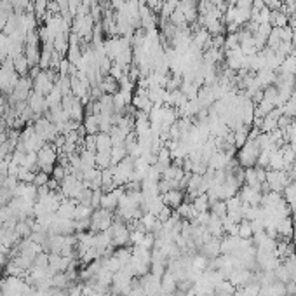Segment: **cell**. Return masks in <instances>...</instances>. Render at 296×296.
Masks as SVG:
<instances>
[{"instance_id":"6da1fadb","label":"cell","mask_w":296,"mask_h":296,"mask_svg":"<svg viewBox=\"0 0 296 296\" xmlns=\"http://www.w3.org/2000/svg\"><path fill=\"white\" fill-rule=\"evenodd\" d=\"M262 153V148L258 145V140H248L244 147L239 148L237 151V164L242 165L244 169L248 167H255L258 157Z\"/></svg>"},{"instance_id":"7a4b0ae2","label":"cell","mask_w":296,"mask_h":296,"mask_svg":"<svg viewBox=\"0 0 296 296\" xmlns=\"http://www.w3.org/2000/svg\"><path fill=\"white\" fill-rule=\"evenodd\" d=\"M59 160V151L52 143H45L40 150L37 151V164H38V171H44L47 174H51L54 165Z\"/></svg>"},{"instance_id":"3957f363","label":"cell","mask_w":296,"mask_h":296,"mask_svg":"<svg viewBox=\"0 0 296 296\" xmlns=\"http://www.w3.org/2000/svg\"><path fill=\"white\" fill-rule=\"evenodd\" d=\"M108 234L112 237V246L114 248H124V246L131 244V232H129L128 225L122 220L115 218L112 227L108 228Z\"/></svg>"},{"instance_id":"277c9868","label":"cell","mask_w":296,"mask_h":296,"mask_svg":"<svg viewBox=\"0 0 296 296\" xmlns=\"http://www.w3.org/2000/svg\"><path fill=\"white\" fill-rule=\"evenodd\" d=\"M114 213L112 211H107L103 209V207H98V209L93 211V214H91V228L89 230L93 232V234H98V232H107L108 228L112 227V223H114Z\"/></svg>"},{"instance_id":"5b68a950","label":"cell","mask_w":296,"mask_h":296,"mask_svg":"<svg viewBox=\"0 0 296 296\" xmlns=\"http://www.w3.org/2000/svg\"><path fill=\"white\" fill-rule=\"evenodd\" d=\"M265 183L269 185L270 192L283 193L286 186L291 183V176L288 171H274V169H267V179Z\"/></svg>"},{"instance_id":"8992f818","label":"cell","mask_w":296,"mask_h":296,"mask_svg":"<svg viewBox=\"0 0 296 296\" xmlns=\"http://www.w3.org/2000/svg\"><path fill=\"white\" fill-rule=\"evenodd\" d=\"M28 107H30V110L35 114V117H40L42 114H45V112H49L47 105H45V96L44 94H38L35 93V91H31L30 98H28Z\"/></svg>"},{"instance_id":"52a82bcc","label":"cell","mask_w":296,"mask_h":296,"mask_svg":"<svg viewBox=\"0 0 296 296\" xmlns=\"http://www.w3.org/2000/svg\"><path fill=\"white\" fill-rule=\"evenodd\" d=\"M160 197H162L164 206L171 207V209H176L179 204L185 202V192L179 188H172V190H169V192L160 193Z\"/></svg>"},{"instance_id":"ba28073f","label":"cell","mask_w":296,"mask_h":296,"mask_svg":"<svg viewBox=\"0 0 296 296\" xmlns=\"http://www.w3.org/2000/svg\"><path fill=\"white\" fill-rule=\"evenodd\" d=\"M199 251H200V255L206 256L207 260L218 258V256L221 255V251H220V239H216V237L207 239V241L199 248Z\"/></svg>"},{"instance_id":"9c48e42d","label":"cell","mask_w":296,"mask_h":296,"mask_svg":"<svg viewBox=\"0 0 296 296\" xmlns=\"http://www.w3.org/2000/svg\"><path fill=\"white\" fill-rule=\"evenodd\" d=\"M293 232H295V225L290 218H283V220L277 223V235L281 237V241H293Z\"/></svg>"},{"instance_id":"30bf717a","label":"cell","mask_w":296,"mask_h":296,"mask_svg":"<svg viewBox=\"0 0 296 296\" xmlns=\"http://www.w3.org/2000/svg\"><path fill=\"white\" fill-rule=\"evenodd\" d=\"M77 200L73 199H63V202L59 204L58 211H56V214H58L59 218H66V220H73V214H75V207H77Z\"/></svg>"},{"instance_id":"8fae6325","label":"cell","mask_w":296,"mask_h":296,"mask_svg":"<svg viewBox=\"0 0 296 296\" xmlns=\"http://www.w3.org/2000/svg\"><path fill=\"white\" fill-rule=\"evenodd\" d=\"M176 290H178V279H176L169 270H165L160 279V291L164 295H171V293H176Z\"/></svg>"},{"instance_id":"7c38bea8","label":"cell","mask_w":296,"mask_h":296,"mask_svg":"<svg viewBox=\"0 0 296 296\" xmlns=\"http://www.w3.org/2000/svg\"><path fill=\"white\" fill-rule=\"evenodd\" d=\"M98 87H100L101 93H103V94H110V96H114L115 93H119V91H121V84H119L112 75L103 77Z\"/></svg>"},{"instance_id":"4fadbf2b","label":"cell","mask_w":296,"mask_h":296,"mask_svg":"<svg viewBox=\"0 0 296 296\" xmlns=\"http://www.w3.org/2000/svg\"><path fill=\"white\" fill-rule=\"evenodd\" d=\"M185 174H186V172H185V169H183V165H178V164H174V162H172V164L169 165V167L165 169L164 172H162V178L169 179V181H178L179 183Z\"/></svg>"},{"instance_id":"5bb4252c","label":"cell","mask_w":296,"mask_h":296,"mask_svg":"<svg viewBox=\"0 0 296 296\" xmlns=\"http://www.w3.org/2000/svg\"><path fill=\"white\" fill-rule=\"evenodd\" d=\"M61 101H63V93L59 91V87L54 84L52 91L47 94V96H45V105H47L49 110H54V108L61 107Z\"/></svg>"},{"instance_id":"9a60e30c","label":"cell","mask_w":296,"mask_h":296,"mask_svg":"<svg viewBox=\"0 0 296 296\" xmlns=\"http://www.w3.org/2000/svg\"><path fill=\"white\" fill-rule=\"evenodd\" d=\"M114 142L110 133H98L96 135V151H112Z\"/></svg>"},{"instance_id":"2e32d148","label":"cell","mask_w":296,"mask_h":296,"mask_svg":"<svg viewBox=\"0 0 296 296\" xmlns=\"http://www.w3.org/2000/svg\"><path fill=\"white\" fill-rule=\"evenodd\" d=\"M82 128L86 131V135H98L100 133V121L98 115H86L82 121Z\"/></svg>"},{"instance_id":"e0dca14e","label":"cell","mask_w":296,"mask_h":296,"mask_svg":"<svg viewBox=\"0 0 296 296\" xmlns=\"http://www.w3.org/2000/svg\"><path fill=\"white\" fill-rule=\"evenodd\" d=\"M70 284H72V281L68 279L66 272H56V274H52V277H51V288H54V290H66Z\"/></svg>"},{"instance_id":"ac0fdd59","label":"cell","mask_w":296,"mask_h":296,"mask_svg":"<svg viewBox=\"0 0 296 296\" xmlns=\"http://www.w3.org/2000/svg\"><path fill=\"white\" fill-rule=\"evenodd\" d=\"M193 206V209L197 211V213H206V211H209V206H211V200L209 197H207V193H200V195H197L195 199L190 200Z\"/></svg>"},{"instance_id":"d6986e66","label":"cell","mask_w":296,"mask_h":296,"mask_svg":"<svg viewBox=\"0 0 296 296\" xmlns=\"http://www.w3.org/2000/svg\"><path fill=\"white\" fill-rule=\"evenodd\" d=\"M270 24L274 28H284L290 24V16L284 10H272V17H270Z\"/></svg>"},{"instance_id":"ffe728a7","label":"cell","mask_w":296,"mask_h":296,"mask_svg":"<svg viewBox=\"0 0 296 296\" xmlns=\"http://www.w3.org/2000/svg\"><path fill=\"white\" fill-rule=\"evenodd\" d=\"M279 73H290V75H295L296 73V52H291L290 56L284 58L283 65L279 66Z\"/></svg>"},{"instance_id":"44dd1931","label":"cell","mask_w":296,"mask_h":296,"mask_svg":"<svg viewBox=\"0 0 296 296\" xmlns=\"http://www.w3.org/2000/svg\"><path fill=\"white\" fill-rule=\"evenodd\" d=\"M14 61V70H16V73L19 77H28V72H30V65H28V59L24 54L17 56L16 59H12Z\"/></svg>"},{"instance_id":"7402d4cb","label":"cell","mask_w":296,"mask_h":296,"mask_svg":"<svg viewBox=\"0 0 296 296\" xmlns=\"http://www.w3.org/2000/svg\"><path fill=\"white\" fill-rule=\"evenodd\" d=\"M178 3H179V0H165V2H162V7H160V10H158L162 21H167L169 17H171V14L178 9Z\"/></svg>"},{"instance_id":"603a6c76","label":"cell","mask_w":296,"mask_h":296,"mask_svg":"<svg viewBox=\"0 0 296 296\" xmlns=\"http://www.w3.org/2000/svg\"><path fill=\"white\" fill-rule=\"evenodd\" d=\"M209 213L213 214V216L220 218V220H223L225 216H227V202L225 200H213L209 206Z\"/></svg>"},{"instance_id":"cb8c5ba5","label":"cell","mask_w":296,"mask_h":296,"mask_svg":"<svg viewBox=\"0 0 296 296\" xmlns=\"http://www.w3.org/2000/svg\"><path fill=\"white\" fill-rule=\"evenodd\" d=\"M281 112H283V115H286V117L296 119V93L291 94L290 100L281 107Z\"/></svg>"},{"instance_id":"d4e9b609","label":"cell","mask_w":296,"mask_h":296,"mask_svg":"<svg viewBox=\"0 0 296 296\" xmlns=\"http://www.w3.org/2000/svg\"><path fill=\"white\" fill-rule=\"evenodd\" d=\"M112 165V155L110 151H96V167L100 171L108 169Z\"/></svg>"},{"instance_id":"484cf974","label":"cell","mask_w":296,"mask_h":296,"mask_svg":"<svg viewBox=\"0 0 296 296\" xmlns=\"http://www.w3.org/2000/svg\"><path fill=\"white\" fill-rule=\"evenodd\" d=\"M112 155V165L119 164L121 160H124L126 157H128V150H126V145H114L110 151Z\"/></svg>"},{"instance_id":"4316f807","label":"cell","mask_w":296,"mask_h":296,"mask_svg":"<svg viewBox=\"0 0 296 296\" xmlns=\"http://www.w3.org/2000/svg\"><path fill=\"white\" fill-rule=\"evenodd\" d=\"M115 256H117L119 260H121L122 265H128L129 262H131L133 258V248H129V246H124V248H117L114 253Z\"/></svg>"},{"instance_id":"83f0119b","label":"cell","mask_w":296,"mask_h":296,"mask_svg":"<svg viewBox=\"0 0 296 296\" xmlns=\"http://www.w3.org/2000/svg\"><path fill=\"white\" fill-rule=\"evenodd\" d=\"M93 207L91 206H84V204H77L75 207V214H73V220H89L91 214H93Z\"/></svg>"},{"instance_id":"f1b7e54d","label":"cell","mask_w":296,"mask_h":296,"mask_svg":"<svg viewBox=\"0 0 296 296\" xmlns=\"http://www.w3.org/2000/svg\"><path fill=\"white\" fill-rule=\"evenodd\" d=\"M237 237L241 239H253V227H251V221L249 220H242L239 223V234Z\"/></svg>"},{"instance_id":"f546056e","label":"cell","mask_w":296,"mask_h":296,"mask_svg":"<svg viewBox=\"0 0 296 296\" xmlns=\"http://www.w3.org/2000/svg\"><path fill=\"white\" fill-rule=\"evenodd\" d=\"M66 174H68V167H65V165H61V164H56L54 169H52V172H51V178H54L56 181L61 183L63 179H65Z\"/></svg>"},{"instance_id":"4dcf8cb0","label":"cell","mask_w":296,"mask_h":296,"mask_svg":"<svg viewBox=\"0 0 296 296\" xmlns=\"http://www.w3.org/2000/svg\"><path fill=\"white\" fill-rule=\"evenodd\" d=\"M49 179H51V174H47V172L44 171H37L35 172V178H33V185L37 186H45L49 183Z\"/></svg>"},{"instance_id":"1f68e13d","label":"cell","mask_w":296,"mask_h":296,"mask_svg":"<svg viewBox=\"0 0 296 296\" xmlns=\"http://www.w3.org/2000/svg\"><path fill=\"white\" fill-rule=\"evenodd\" d=\"M82 148L89 151H96V135H86L82 140Z\"/></svg>"},{"instance_id":"d6a6232c","label":"cell","mask_w":296,"mask_h":296,"mask_svg":"<svg viewBox=\"0 0 296 296\" xmlns=\"http://www.w3.org/2000/svg\"><path fill=\"white\" fill-rule=\"evenodd\" d=\"M33 178H35V172L28 171V169H24V167H19V172H17V181L33 183Z\"/></svg>"},{"instance_id":"836d02e7","label":"cell","mask_w":296,"mask_h":296,"mask_svg":"<svg viewBox=\"0 0 296 296\" xmlns=\"http://www.w3.org/2000/svg\"><path fill=\"white\" fill-rule=\"evenodd\" d=\"M91 199H93V190L91 188H84L82 192H80L79 199H77V202L79 204H84V206H91Z\"/></svg>"},{"instance_id":"e575fe53","label":"cell","mask_w":296,"mask_h":296,"mask_svg":"<svg viewBox=\"0 0 296 296\" xmlns=\"http://www.w3.org/2000/svg\"><path fill=\"white\" fill-rule=\"evenodd\" d=\"M82 286H84V284L72 283L68 288H66V295H68V296H82Z\"/></svg>"},{"instance_id":"d590c367","label":"cell","mask_w":296,"mask_h":296,"mask_svg":"<svg viewBox=\"0 0 296 296\" xmlns=\"http://www.w3.org/2000/svg\"><path fill=\"white\" fill-rule=\"evenodd\" d=\"M145 5L148 9L153 10V12H157V10H160V7H162V0H145Z\"/></svg>"},{"instance_id":"8d00e7d4","label":"cell","mask_w":296,"mask_h":296,"mask_svg":"<svg viewBox=\"0 0 296 296\" xmlns=\"http://www.w3.org/2000/svg\"><path fill=\"white\" fill-rule=\"evenodd\" d=\"M290 281H291V283L296 284V269H293V270L290 272Z\"/></svg>"},{"instance_id":"74e56055","label":"cell","mask_w":296,"mask_h":296,"mask_svg":"<svg viewBox=\"0 0 296 296\" xmlns=\"http://www.w3.org/2000/svg\"><path fill=\"white\" fill-rule=\"evenodd\" d=\"M5 122H0V135H3V133H5Z\"/></svg>"},{"instance_id":"f35d334b","label":"cell","mask_w":296,"mask_h":296,"mask_svg":"<svg viewBox=\"0 0 296 296\" xmlns=\"http://www.w3.org/2000/svg\"><path fill=\"white\" fill-rule=\"evenodd\" d=\"M293 49H295V52H296V31H295V37H293Z\"/></svg>"},{"instance_id":"ab89813d","label":"cell","mask_w":296,"mask_h":296,"mask_svg":"<svg viewBox=\"0 0 296 296\" xmlns=\"http://www.w3.org/2000/svg\"><path fill=\"white\" fill-rule=\"evenodd\" d=\"M291 296H296V291H295V293H293V295H291Z\"/></svg>"},{"instance_id":"60d3db41","label":"cell","mask_w":296,"mask_h":296,"mask_svg":"<svg viewBox=\"0 0 296 296\" xmlns=\"http://www.w3.org/2000/svg\"><path fill=\"white\" fill-rule=\"evenodd\" d=\"M295 93H296V84H295Z\"/></svg>"},{"instance_id":"b9f144b4","label":"cell","mask_w":296,"mask_h":296,"mask_svg":"<svg viewBox=\"0 0 296 296\" xmlns=\"http://www.w3.org/2000/svg\"><path fill=\"white\" fill-rule=\"evenodd\" d=\"M121 296H129V295H121Z\"/></svg>"}]
</instances>
